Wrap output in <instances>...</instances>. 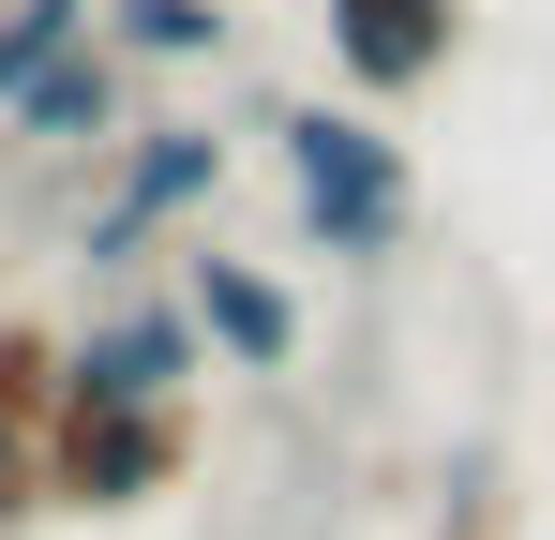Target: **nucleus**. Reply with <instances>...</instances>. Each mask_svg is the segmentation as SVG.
Wrapping results in <instances>:
<instances>
[{
  "label": "nucleus",
  "instance_id": "nucleus-1",
  "mask_svg": "<svg viewBox=\"0 0 555 540\" xmlns=\"http://www.w3.org/2000/svg\"><path fill=\"white\" fill-rule=\"evenodd\" d=\"M271 166H285V195H300V241H315V256H346V270L405 256L421 180H405V151L375 136L361 105H285V120H271Z\"/></svg>",
  "mask_w": 555,
  "mask_h": 540
},
{
  "label": "nucleus",
  "instance_id": "nucleus-2",
  "mask_svg": "<svg viewBox=\"0 0 555 540\" xmlns=\"http://www.w3.org/2000/svg\"><path fill=\"white\" fill-rule=\"evenodd\" d=\"M195 465V406H61L46 421V511H151Z\"/></svg>",
  "mask_w": 555,
  "mask_h": 540
},
{
  "label": "nucleus",
  "instance_id": "nucleus-3",
  "mask_svg": "<svg viewBox=\"0 0 555 540\" xmlns=\"http://www.w3.org/2000/svg\"><path fill=\"white\" fill-rule=\"evenodd\" d=\"M210 180H225V136H210V120H151V136L120 151V195L91 210V241H76V256H91V270H135L181 210H210Z\"/></svg>",
  "mask_w": 555,
  "mask_h": 540
},
{
  "label": "nucleus",
  "instance_id": "nucleus-4",
  "mask_svg": "<svg viewBox=\"0 0 555 540\" xmlns=\"http://www.w3.org/2000/svg\"><path fill=\"white\" fill-rule=\"evenodd\" d=\"M315 30H331V76L361 105H405V90H436L465 61V0H331Z\"/></svg>",
  "mask_w": 555,
  "mask_h": 540
},
{
  "label": "nucleus",
  "instance_id": "nucleus-5",
  "mask_svg": "<svg viewBox=\"0 0 555 540\" xmlns=\"http://www.w3.org/2000/svg\"><path fill=\"white\" fill-rule=\"evenodd\" d=\"M195 360H210V346H195L181 300H120L91 346H61V406H181Z\"/></svg>",
  "mask_w": 555,
  "mask_h": 540
},
{
  "label": "nucleus",
  "instance_id": "nucleus-6",
  "mask_svg": "<svg viewBox=\"0 0 555 540\" xmlns=\"http://www.w3.org/2000/svg\"><path fill=\"white\" fill-rule=\"evenodd\" d=\"M181 316H195V346L241 360V375H285V360H300V300H285L256 256H195L181 270Z\"/></svg>",
  "mask_w": 555,
  "mask_h": 540
},
{
  "label": "nucleus",
  "instance_id": "nucleus-7",
  "mask_svg": "<svg viewBox=\"0 0 555 540\" xmlns=\"http://www.w3.org/2000/svg\"><path fill=\"white\" fill-rule=\"evenodd\" d=\"M0 120H15L30 151H61V136H120V61H105V30H91V46H76V61H46V76L15 90Z\"/></svg>",
  "mask_w": 555,
  "mask_h": 540
},
{
  "label": "nucleus",
  "instance_id": "nucleus-8",
  "mask_svg": "<svg viewBox=\"0 0 555 540\" xmlns=\"http://www.w3.org/2000/svg\"><path fill=\"white\" fill-rule=\"evenodd\" d=\"M91 30H105V61H210L225 46V0H105Z\"/></svg>",
  "mask_w": 555,
  "mask_h": 540
},
{
  "label": "nucleus",
  "instance_id": "nucleus-9",
  "mask_svg": "<svg viewBox=\"0 0 555 540\" xmlns=\"http://www.w3.org/2000/svg\"><path fill=\"white\" fill-rule=\"evenodd\" d=\"M76 46H91V0H15L0 15V105L46 76V61H76Z\"/></svg>",
  "mask_w": 555,
  "mask_h": 540
}]
</instances>
